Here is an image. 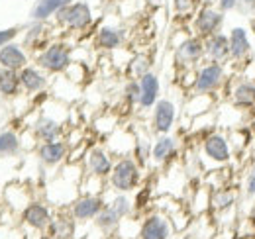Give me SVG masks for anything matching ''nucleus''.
Here are the masks:
<instances>
[{"label":"nucleus","mask_w":255,"mask_h":239,"mask_svg":"<svg viewBox=\"0 0 255 239\" xmlns=\"http://www.w3.org/2000/svg\"><path fill=\"white\" fill-rule=\"evenodd\" d=\"M104 4H114V2H118V0H102Z\"/></svg>","instance_id":"obj_40"},{"label":"nucleus","mask_w":255,"mask_h":239,"mask_svg":"<svg viewBox=\"0 0 255 239\" xmlns=\"http://www.w3.org/2000/svg\"><path fill=\"white\" fill-rule=\"evenodd\" d=\"M204 61H216V63L230 61V39L226 31H216L204 37Z\"/></svg>","instance_id":"obj_19"},{"label":"nucleus","mask_w":255,"mask_h":239,"mask_svg":"<svg viewBox=\"0 0 255 239\" xmlns=\"http://www.w3.org/2000/svg\"><path fill=\"white\" fill-rule=\"evenodd\" d=\"M226 14L216 4H200L196 14L191 18V33L198 37H208L216 31H222Z\"/></svg>","instance_id":"obj_6"},{"label":"nucleus","mask_w":255,"mask_h":239,"mask_svg":"<svg viewBox=\"0 0 255 239\" xmlns=\"http://www.w3.org/2000/svg\"><path fill=\"white\" fill-rule=\"evenodd\" d=\"M173 234L171 220L163 214H151L139 228V239H169Z\"/></svg>","instance_id":"obj_17"},{"label":"nucleus","mask_w":255,"mask_h":239,"mask_svg":"<svg viewBox=\"0 0 255 239\" xmlns=\"http://www.w3.org/2000/svg\"><path fill=\"white\" fill-rule=\"evenodd\" d=\"M228 85V73L226 63L216 61H202L194 69V81H192V94H216Z\"/></svg>","instance_id":"obj_1"},{"label":"nucleus","mask_w":255,"mask_h":239,"mask_svg":"<svg viewBox=\"0 0 255 239\" xmlns=\"http://www.w3.org/2000/svg\"><path fill=\"white\" fill-rule=\"evenodd\" d=\"M18 77H20V87L28 94H41L49 87L47 73L37 65H26L24 69L18 71Z\"/></svg>","instance_id":"obj_16"},{"label":"nucleus","mask_w":255,"mask_h":239,"mask_svg":"<svg viewBox=\"0 0 255 239\" xmlns=\"http://www.w3.org/2000/svg\"><path fill=\"white\" fill-rule=\"evenodd\" d=\"M114 167V159L112 153L106 151L104 147H91L85 153V169L87 175H93L98 179H108L110 171Z\"/></svg>","instance_id":"obj_12"},{"label":"nucleus","mask_w":255,"mask_h":239,"mask_svg":"<svg viewBox=\"0 0 255 239\" xmlns=\"http://www.w3.org/2000/svg\"><path fill=\"white\" fill-rule=\"evenodd\" d=\"M22 218H24V222H26L30 228L37 230V232L49 230V224H51V220H53L49 208H47L45 204H41V202H32V204H28V206L24 208Z\"/></svg>","instance_id":"obj_23"},{"label":"nucleus","mask_w":255,"mask_h":239,"mask_svg":"<svg viewBox=\"0 0 255 239\" xmlns=\"http://www.w3.org/2000/svg\"><path fill=\"white\" fill-rule=\"evenodd\" d=\"M202 159L208 161L216 169L230 165V161L234 159V149H232L228 133L216 131V129L208 131L202 137Z\"/></svg>","instance_id":"obj_5"},{"label":"nucleus","mask_w":255,"mask_h":239,"mask_svg":"<svg viewBox=\"0 0 255 239\" xmlns=\"http://www.w3.org/2000/svg\"><path fill=\"white\" fill-rule=\"evenodd\" d=\"M53 22L67 31L73 33H83L91 30L95 24V10L87 0H73L69 6L53 18Z\"/></svg>","instance_id":"obj_2"},{"label":"nucleus","mask_w":255,"mask_h":239,"mask_svg":"<svg viewBox=\"0 0 255 239\" xmlns=\"http://www.w3.org/2000/svg\"><path fill=\"white\" fill-rule=\"evenodd\" d=\"M242 194H244V198H248V200H254L255 198V159H254V163H252V167L248 169L246 177H244Z\"/></svg>","instance_id":"obj_34"},{"label":"nucleus","mask_w":255,"mask_h":239,"mask_svg":"<svg viewBox=\"0 0 255 239\" xmlns=\"http://www.w3.org/2000/svg\"><path fill=\"white\" fill-rule=\"evenodd\" d=\"M149 71H151V57L147 53H135L128 61V77L129 79H141Z\"/></svg>","instance_id":"obj_28"},{"label":"nucleus","mask_w":255,"mask_h":239,"mask_svg":"<svg viewBox=\"0 0 255 239\" xmlns=\"http://www.w3.org/2000/svg\"><path fill=\"white\" fill-rule=\"evenodd\" d=\"M218 0H200V4H216Z\"/></svg>","instance_id":"obj_39"},{"label":"nucleus","mask_w":255,"mask_h":239,"mask_svg":"<svg viewBox=\"0 0 255 239\" xmlns=\"http://www.w3.org/2000/svg\"><path fill=\"white\" fill-rule=\"evenodd\" d=\"M18 33H20V28H18V26H12V28H6V30H0V49H2L6 43L14 41V39L18 37Z\"/></svg>","instance_id":"obj_36"},{"label":"nucleus","mask_w":255,"mask_h":239,"mask_svg":"<svg viewBox=\"0 0 255 239\" xmlns=\"http://www.w3.org/2000/svg\"><path fill=\"white\" fill-rule=\"evenodd\" d=\"M69 151H71V145L67 141H63V139L43 141L37 147V159L45 167H57V165H61L65 159L69 157Z\"/></svg>","instance_id":"obj_18"},{"label":"nucleus","mask_w":255,"mask_h":239,"mask_svg":"<svg viewBox=\"0 0 255 239\" xmlns=\"http://www.w3.org/2000/svg\"><path fill=\"white\" fill-rule=\"evenodd\" d=\"M236 12H240L242 16L255 18V0H238V4H236Z\"/></svg>","instance_id":"obj_35"},{"label":"nucleus","mask_w":255,"mask_h":239,"mask_svg":"<svg viewBox=\"0 0 255 239\" xmlns=\"http://www.w3.org/2000/svg\"><path fill=\"white\" fill-rule=\"evenodd\" d=\"M26 65H30V55H28V49L24 47V43H18L14 39L0 49V69L20 71Z\"/></svg>","instance_id":"obj_15"},{"label":"nucleus","mask_w":255,"mask_h":239,"mask_svg":"<svg viewBox=\"0 0 255 239\" xmlns=\"http://www.w3.org/2000/svg\"><path fill=\"white\" fill-rule=\"evenodd\" d=\"M177 139L171 135V133H163L157 135L153 141H151V157L149 161L155 163V165H167L169 161H173V157L177 155Z\"/></svg>","instance_id":"obj_21"},{"label":"nucleus","mask_w":255,"mask_h":239,"mask_svg":"<svg viewBox=\"0 0 255 239\" xmlns=\"http://www.w3.org/2000/svg\"><path fill=\"white\" fill-rule=\"evenodd\" d=\"M236 4H238V0H218V2H216V6L222 10L224 14L236 12Z\"/></svg>","instance_id":"obj_37"},{"label":"nucleus","mask_w":255,"mask_h":239,"mask_svg":"<svg viewBox=\"0 0 255 239\" xmlns=\"http://www.w3.org/2000/svg\"><path fill=\"white\" fill-rule=\"evenodd\" d=\"M131 157H133L141 167L147 165V161H149V157H151V141L141 139V137H135L133 149H131Z\"/></svg>","instance_id":"obj_32"},{"label":"nucleus","mask_w":255,"mask_h":239,"mask_svg":"<svg viewBox=\"0 0 255 239\" xmlns=\"http://www.w3.org/2000/svg\"><path fill=\"white\" fill-rule=\"evenodd\" d=\"M171 8H173L175 18L191 22V18L200 8V0H171Z\"/></svg>","instance_id":"obj_31"},{"label":"nucleus","mask_w":255,"mask_h":239,"mask_svg":"<svg viewBox=\"0 0 255 239\" xmlns=\"http://www.w3.org/2000/svg\"><path fill=\"white\" fill-rule=\"evenodd\" d=\"M228 39H230V61H234L236 65H246L254 49L248 28L234 26L228 31Z\"/></svg>","instance_id":"obj_10"},{"label":"nucleus","mask_w":255,"mask_h":239,"mask_svg":"<svg viewBox=\"0 0 255 239\" xmlns=\"http://www.w3.org/2000/svg\"><path fill=\"white\" fill-rule=\"evenodd\" d=\"M120 222H122V216L112 208L108 202L104 204V208L100 210V214L95 218L96 228L102 230V232H112V230H116V228L120 226Z\"/></svg>","instance_id":"obj_27"},{"label":"nucleus","mask_w":255,"mask_h":239,"mask_svg":"<svg viewBox=\"0 0 255 239\" xmlns=\"http://www.w3.org/2000/svg\"><path fill=\"white\" fill-rule=\"evenodd\" d=\"M139 182H141V165L133 157L124 155L114 161V167L108 175V184L114 192L128 194V192L135 190L139 186Z\"/></svg>","instance_id":"obj_3"},{"label":"nucleus","mask_w":255,"mask_h":239,"mask_svg":"<svg viewBox=\"0 0 255 239\" xmlns=\"http://www.w3.org/2000/svg\"><path fill=\"white\" fill-rule=\"evenodd\" d=\"M47 24L49 22H30L24 31V47L26 49H43L47 41Z\"/></svg>","instance_id":"obj_25"},{"label":"nucleus","mask_w":255,"mask_h":239,"mask_svg":"<svg viewBox=\"0 0 255 239\" xmlns=\"http://www.w3.org/2000/svg\"><path fill=\"white\" fill-rule=\"evenodd\" d=\"M173 57L179 69H196L204 61V39L198 35H187L173 47Z\"/></svg>","instance_id":"obj_7"},{"label":"nucleus","mask_w":255,"mask_h":239,"mask_svg":"<svg viewBox=\"0 0 255 239\" xmlns=\"http://www.w3.org/2000/svg\"><path fill=\"white\" fill-rule=\"evenodd\" d=\"M104 198L100 194H83L79 198L73 200L71 204V216L75 218V222H89L95 220L100 214V210L104 208Z\"/></svg>","instance_id":"obj_13"},{"label":"nucleus","mask_w":255,"mask_h":239,"mask_svg":"<svg viewBox=\"0 0 255 239\" xmlns=\"http://www.w3.org/2000/svg\"><path fill=\"white\" fill-rule=\"evenodd\" d=\"M73 0H35L30 8V22H51Z\"/></svg>","instance_id":"obj_22"},{"label":"nucleus","mask_w":255,"mask_h":239,"mask_svg":"<svg viewBox=\"0 0 255 239\" xmlns=\"http://www.w3.org/2000/svg\"><path fill=\"white\" fill-rule=\"evenodd\" d=\"M177 121V104L171 98H159L151 108V129L155 135L171 133Z\"/></svg>","instance_id":"obj_8"},{"label":"nucleus","mask_w":255,"mask_h":239,"mask_svg":"<svg viewBox=\"0 0 255 239\" xmlns=\"http://www.w3.org/2000/svg\"><path fill=\"white\" fill-rule=\"evenodd\" d=\"M65 127L63 121H59L57 118L51 116H39L33 121V135L37 141H57L63 139Z\"/></svg>","instance_id":"obj_20"},{"label":"nucleus","mask_w":255,"mask_h":239,"mask_svg":"<svg viewBox=\"0 0 255 239\" xmlns=\"http://www.w3.org/2000/svg\"><path fill=\"white\" fill-rule=\"evenodd\" d=\"M128 31L122 26L116 24H104L95 31V45L100 51H118L126 45Z\"/></svg>","instance_id":"obj_11"},{"label":"nucleus","mask_w":255,"mask_h":239,"mask_svg":"<svg viewBox=\"0 0 255 239\" xmlns=\"http://www.w3.org/2000/svg\"><path fill=\"white\" fill-rule=\"evenodd\" d=\"M122 98L126 100L128 106H137L139 102V81L137 79H128L122 89Z\"/></svg>","instance_id":"obj_33"},{"label":"nucleus","mask_w":255,"mask_h":239,"mask_svg":"<svg viewBox=\"0 0 255 239\" xmlns=\"http://www.w3.org/2000/svg\"><path fill=\"white\" fill-rule=\"evenodd\" d=\"M73 63V47L67 41H49L35 55V65L47 75H61Z\"/></svg>","instance_id":"obj_4"},{"label":"nucleus","mask_w":255,"mask_h":239,"mask_svg":"<svg viewBox=\"0 0 255 239\" xmlns=\"http://www.w3.org/2000/svg\"><path fill=\"white\" fill-rule=\"evenodd\" d=\"M20 77L18 71H10V69H0V96L4 98H14L20 94Z\"/></svg>","instance_id":"obj_26"},{"label":"nucleus","mask_w":255,"mask_h":239,"mask_svg":"<svg viewBox=\"0 0 255 239\" xmlns=\"http://www.w3.org/2000/svg\"><path fill=\"white\" fill-rule=\"evenodd\" d=\"M139 81V102L137 108L139 110H151L155 106V102L161 98V81L157 73L149 71L145 73Z\"/></svg>","instance_id":"obj_14"},{"label":"nucleus","mask_w":255,"mask_h":239,"mask_svg":"<svg viewBox=\"0 0 255 239\" xmlns=\"http://www.w3.org/2000/svg\"><path fill=\"white\" fill-rule=\"evenodd\" d=\"M143 2H145V6H149V8L155 10V8H161V6H163L165 0H143Z\"/></svg>","instance_id":"obj_38"},{"label":"nucleus","mask_w":255,"mask_h":239,"mask_svg":"<svg viewBox=\"0 0 255 239\" xmlns=\"http://www.w3.org/2000/svg\"><path fill=\"white\" fill-rule=\"evenodd\" d=\"M228 100L232 106L250 112L255 110V79H246V77H238L234 83H228Z\"/></svg>","instance_id":"obj_9"},{"label":"nucleus","mask_w":255,"mask_h":239,"mask_svg":"<svg viewBox=\"0 0 255 239\" xmlns=\"http://www.w3.org/2000/svg\"><path fill=\"white\" fill-rule=\"evenodd\" d=\"M22 149V141L16 131L2 129L0 131V157H12Z\"/></svg>","instance_id":"obj_29"},{"label":"nucleus","mask_w":255,"mask_h":239,"mask_svg":"<svg viewBox=\"0 0 255 239\" xmlns=\"http://www.w3.org/2000/svg\"><path fill=\"white\" fill-rule=\"evenodd\" d=\"M49 230L53 234V238L57 239H69L75 232V218L71 216H61V218H53L49 224Z\"/></svg>","instance_id":"obj_30"},{"label":"nucleus","mask_w":255,"mask_h":239,"mask_svg":"<svg viewBox=\"0 0 255 239\" xmlns=\"http://www.w3.org/2000/svg\"><path fill=\"white\" fill-rule=\"evenodd\" d=\"M240 192L228 184H224L220 188H212L210 192V210L216 214H224L228 210H232L238 204Z\"/></svg>","instance_id":"obj_24"}]
</instances>
